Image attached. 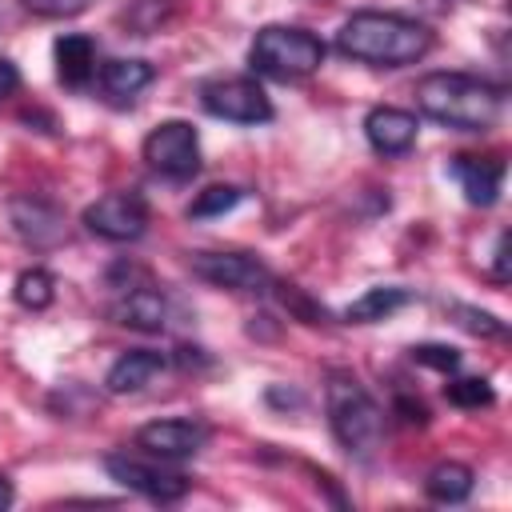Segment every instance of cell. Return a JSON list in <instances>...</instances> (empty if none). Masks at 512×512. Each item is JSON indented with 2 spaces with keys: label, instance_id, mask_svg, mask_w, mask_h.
Wrapping results in <instances>:
<instances>
[{
  "label": "cell",
  "instance_id": "6da1fadb",
  "mask_svg": "<svg viewBox=\"0 0 512 512\" xmlns=\"http://www.w3.org/2000/svg\"><path fill=\"white\" fill-rule=\"evenodd\" d=\"M336 48L372 68H404L432 52V28L412 16H400V12L368 8V12H352L340 24Z\"/></svg>",
  "mask_w": 512,
  "mask_h": 512
},
{
  "label": "cell",
  "instance_id": "7a4b0ae2",
  "mask_svg": "<svg viewBox=\"0 0 512 512\" xmlns=\"http://www.w3.org/2000/svg\"><path fill=\"white\" fill-rule=\"evenodd\" d=\"M416 104L444 128L456 132H484L500 120L504 92L472 72H428L416 84Z\"/></svg>",
  "mask_w": 512,
  "mask_h": 512
},
{
  "label": "cell",
  "instance_id": "3957f363",
  "mask_svg": "<svg viewBox=\"0 0 512 512\" xmlns=\"http://www.w3.org/2000/svg\"><path fill=\"white\" fill-rule=\"evenodd\" d=\"M324 408H328V428L340 440L348 456L368 460L380 440H384V408L372 400V392L344 368L328 372L324 384Z\"/></svg>",
  "mask_w": 512,
  "mask_h": 512
},
{
  "label": "cell",
  "instance_id": "277c9868",
  "mask_svg": "<svg viewBox=\"0 0 512 512\" xmlns=\"http://www.w3.org/2000/svg\"><path fill=\"white\" fill-rule=\"evenodd\" d=\"M248 64L272 80H300L324 64V40L296 24H264L248 48Z\"/></svg>",
  "mask_w": 512,
  "mask_h": 512
},
{
  "label": "cell",
  "instance_id": "5b68a950",
  "mask_svg": "<svg viewBox=\"0 0 512 512\" xmlns=\"http://www.w3.org/2000/svg\"><path fill=\"white\" fill-rule=\"evenodd\" d=\"M144 164L164 180H192L200 172V136L188 120H164L144 136Z\"/></svg>",
  "mask_w": 512,
  "mask_h": 512
},
{
  "label": "cell",
  "instance_id": "8992f818",
  "mask_svg": "<svg viewBox=\"0 0 512 512\" xmlns=\"http://www.w3.org/2000/svg\"><path fill=\"white\" fill-rule=\"evenodd\" d=\"M200 104L208 116L228 124H268L272 100L252 76H216L200 84Z\"/></svg>",
  "mask_w": 512,
  "mask_h": 512
},
{
  "label": "cell",
  "instance_id": "52a82bcc",
  "mask_svg": "<svg viewBox=\"0 0 512 512\" xmlns=\"http://www.w3.org/2000/svg\"><path fill=\"white\" fill-rule=\"evenodd\" d=\"M192 272L200 280H208L212 288H228V292H248V296H264L272 292V272L264 260L248 256V252H192Z\"/></svg>",
  "mask_w": 512,
  "mask_h": 512
},
{
  "label": "cell",
  "instance_id": "ba28073f",
  "mask_svg": "<svg viewBox=\"0 0 512 512\" xmlns=\"http://www.w3.org/2000/svg\"><path fill=\"white\" fill-rule=\"evenodd\" d=\"M84 228L112 244H132L148 232V204L140 192H108L84 208Z\"/></svg>",
  "mask_w": 512,
  "mask_h": 512
},
{
  "label": "cell",
  "instance_id": "9c48e42d",
  "mask_svg": "<svg viewBox=\"0 0 512 512\" xmlns=\"http://www.w3.org/2000/svg\"><path fill=\"white\" fill-rule=\"evenodd\" d=\"M104 468H108V476H112L116 484H124L128 492H136V496H144V500H156V504H176V500H184L188 488H192V480H188L184 472H172V468H164V464H148V460L124 456V452H112V456L104 460Z\"/></svg>",
  "mask_w": 512,
  "mask_h": 512
},
{
  "label": "cell",
  "instance_id": "30bf717a",
  "mask_svg": "<svg viewBox=\"0 0 512 512\" xmlns=\"http://www.w3.org/2000/svg\"><path fill=\"white\" fill-rule=\"evenodd\" d=\"M208 424L172 416V420H152L136 432V448H144L152 460H188L208 444Z\"/></svg>",
  "mask_w": 512,
  "mask_h": 512
},
{
  "label": "cell",
  "instance_id": "8fae6325",
  "mask_svg": "<svg viewBox=\"0 0 512 512\" xmlns=\"http://www.w3.org/2000/svg\"><path fill=\"white\" fill-rule=\"evenodd\" d=\"M108 316L120 328H136V332H164L172 320V304L156 284H132L120 288V296L108 304Z\"/></svg>",
  "mask_w": 512,
  "mask_h": 512
},
{
  "label": "cell",
  "instance_id": "7c38bea8",
  "mask_svg": "<svg viewBox=\"0 0 512 512\" xmlns=\"http://www.w3.org/2000/svg\"><path fill=\"white\" fill-rule=\"evenodd\" d=\"M8 216H12V228L24 244L32 248H52L64 240V212L52 204V200H40V196H16L8 204Z\"/></svg>",
  "mask_w": 512,
  "mask_h": 512
},
{
  "label": "cell",
  "instance_id": "4fadbf2b",
  "mask_svg": "<svg viewBox=\"0 0 512 512\" xmlns=\"http://www.w3.org/2000/svg\"><path fill=\"white\" fill-rule=\"evenodd\" d=\"M416 132H420V124L408 108L380 104L364 116V136H368L372 152H380V156H404L416 144Z\"/></svg>",
  "mask_w": 512,
  "mask_h": 512
},
{
  "label": "cell",
  "instance_id": "5bb4252c",
  "mask_svg": "<svg viewBox=\"0 0 512 512\" xmlns=\"http://www.w3.org/2000/svg\"><path fill=\"white\" fill-rule=\"evenodd\" d=\"M452 176L460 180L468 204L492 208V204L500 200L504 160H500V156H456V160H452Z\"/></svg>",
  "mask_w": 512,
  "mask_h": 512
},
{
  "label": "cell",
  "instance_id": "9a60e30c",
  "mask_svg": "<svg viewBox=\"0 0 512 512\" xmlns=\"http://www.w3.org/2000/svg\"><path fill=\"white\" fill-rule=\"evenodd\" d=\"M168 368V356L164 352H152V348H132V352H124L112 368H108V376H104V388L112 392V396H128V392H140V388H148L160 372Z\"/></svg>",
  "mask_w": 512,
  "mask_h": 512
},
{
  "label": "cell",
  "instance_id": "2e32d148",
  "mask_svg": "<svg viewBox=\"0 0 512 512\" xmlns=\"http://www.w3.org/2000/svg\"><path fill=\"white\" fill-rule=\"evenodd\" d=\"M52 56H56V80L64 88H84L96 76V44L84 32H64L52 44Z\"/></svg>",
  "mask_w": 512,
  "mask_h": 512
},
{
  "label": "cell",
  "instance_id": "e0dca14e",
  "mask_svg": "<svg viewBox=\"0 0 512 512\" xmlns=\"http://www.w3.org/2000/svg\"><path fill=\"white\" fill-rule=\"evenodd\" d=\"M152 64L148 60H108V64H100V92L108 96V100H116V104H128L136 92H144L148 84H152Z\"/></svg>",
  "mask_w": 512,
  "mask_h": 512
},
{
  "label": "cell",
  "instance_id": "ac0fdd59",
  "mask_svg": "<svg viewBox=\"0 0 512 512\" xmlns=\"http://www.w3.org/2000/svg\"><path fill=\"white\" fill-rule=\"evenodd\" d=\"M416 300L412 288H400V284H380V288H368L360 300H352L344 308V320L348 324H376V320H388L396 316L400 308H408Z\"/></svg>",
  "mask_w": 512,
  "mask_h": 512
},
{
  "label": "cell",
  "instance_id": "d6986e66",
  "mask_svg": "<svg viewBox=\"0 0 512 512\" xmlns=\"http://www.w3.org/2000/svg\"><path fill=\"white\" fill-rule=\"evenodd\" d=\"M472 484H476V472L468 464H460V460H440L424 476V492L436 504H460V500H468L472 496Z\"/></svg>",
  "mask_w": 512,
  "mask_h": 512
},
{
  "label": "cell",
  "instance_id": "ffe728a7",
  "mask_svg": "<svg viewBox=\"0 0 512 512\" xmlns=\"http://www.w3.org/2000/svg\"><path fill=\"white\" fill-rule=\"evenodd\" d=\"M16 304L28 308V312H44L52 300H56V280L48 268H24L16 276V288H12Z\"/></svg>",
  "mask_w": 512,
  "mask_h": 512
},
{
  "label": "cell",
  "instance_id": "44dd1931",
  "mask_svg": "<svg viewBox=\"0 0 512 512\" xmlns=\"http://www.w3.org/2000/svg\"><path fill=\"white\" fill-rule=\"evenodd\" d=\"M240 200H244V192H240L236 184H208V188L196 192V200L188 204V216H192V220H212V216L232 212Z\"/></svg>",
  "mask_w": 512,
  "mask_h": 512
},
{
  "label": "cell",
  "instance_id": "7402d4cb",
  "mask_svg": "<svg viewBox=\"0 0 512 512\" xmlns=\"http://www.w3.org/2000/svg\"><path fill=\"white\" fill-rule=\"evenodd\" d=\"M444 396L456 404V408H488L496 400L492 384L484 376H460V380H448L444 384Z\"/></svg>",
  "mask_w": 512,
  "mask_h": 512
},
{
  "label": "cell",
  "instance_id": "603a6c76",
  "mask_svg": "<svg viewBox=\"0 0 512 512\" xmlns=\"http://www.w3.org/2000/svg\"><path fill=\"white\" fill-rule=\"evenodd\" d=\"M452 316L460 328L476 332V336H504V320H496L492 312H480V308H468V304H452Z\"/></svg>",
  "mask_w": 512,
  "mask_h": 512
},
{
  "label": "cell",
  "instance_id": "cb8c5ba5",
  "mask_svg": "<svg viewBox=\"0 0 512 512\" xmlns=\"http://www.w3.org/2000/svg\"><path fill=\"white\" fill-rule=\"evenodd\" d=\"M412 360L424 364V368H436V372H456L460 368V352L448 348V344H416Z\"/></svg>",
  "mask_w": 512,
  "mask_h": 512
},
{
  "label": "cell",
  "instance_id": "d4e9b609",
  "mask_svg": "<svg viewBox=\"0 0 512 512\" xmlns=\"http://www.w3.org/2000/svg\"><path fill=\"white\" fill-rule=\"evenodd\" d=\"M32 16H44V20H68V16H80L92 0H20Z\"/></svg>",
  "mask_w": 512,
  "mask_h": 512
},
{
  "label": "cell",
  "instance_id": "484cf974",
  "mask_svg": "<svg viewBox=\"0 0 512 512\" xmlns=\"http://www.w3.org/2000/svg\"><path fill=\"white\" fill-rule=\"evenodd\" d=\"M280 300H284V308H292L296 316H304V324H320L324 320V308L308 304V296L296 284H280Z\"/></svg>",
  "mask_w": 512,
  "mask_h": 512
},
{
  "label": "cell",
  "instance_id": "4316f807",
  "mask_svg": "<svg viewBox=\"0 0 512 512\" xmlns=\"http://www.w3.org/2000/svg\"><path fill=\"white\" fill-rule=\"evenodd\" d=\"M16 88H20V68H16L12 60H4V56H0V100L16 96Z\"/></svg>",
  "mask_w": 512,
  "mask_h": 512
},
{
  "label": "cell",
  "instance_id": "83f0119b",
  "mask_svg": "<svg viewBox=\"0 0 512 512\" xmlns=\"http://www.w3.org/2000/svg\"><path fill=\"white\" fill-rule=\"evenodd\" d=\"M492 280H508V232L496 236V252H492Z\"/></svg>",
  "mask_w": 512,
  "mask_h": 512
},
{
  "label": "cell",
  "instance_id": "f1b7e54d",
  "mask_svg": "<svg viewBox=\"0 0 512 512\" xmlns=\"http://www.w3.org/2000/svg\"><path fill=\"white\" fill-rule=\"evenodd\" d=\"M12 500H16V492H12V480H8L4 472H0V512H4V508H8Z\"/></svg>",
  "mask_w": 512,
  "mask_h": 512
}]
</instances>
